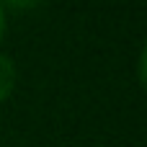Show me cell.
<instances>
[{
	"mask_svg": "<svg viewBox=\"0 0 147 147\" xmlns=\"http://www.w3.org/2000/svg\"><path fill=\"white\" fill-rule=\"evenodd\" d=\"M16 78H18V72H16L13 59L5 57V54H0V103L13 93V88H16Z\"/></svg>",
	"mask_w": 147,
	"mask_h": 147,
	"instance_id": "6da1fadb",
	"label": "cell"
},
{
	"mask_svg": "<svg viewBox=\"0 0 147 147\" xmlns=\"http://www.w3.org/2000/svg\"><path fill=\"white\" fill-rule=\"evenodd\" d=\"M137 72H140V83L147 88V44L142 47V54H140V65H137Z\"/></svg>",
	"mask_w": 147,
	"mask_h": 147,
	"instance_id": "7a4b0ae2",
	"label": "cell"
},
{
	"mask_svg": "<svg viewBox=\"0 0 147 147\" xmlns=\"http://www.w3.org/2000/svg\"><path fill=\"white\" fill-rule=\"evenodd\" d=\"M3 34H5V8L0 5V39H3Z\"/></svg>",
	"mask_w": 147,
	"mask_h": 147,
	"instance_id": "3957f363",
	"label": "cell"
}]
</instances>
